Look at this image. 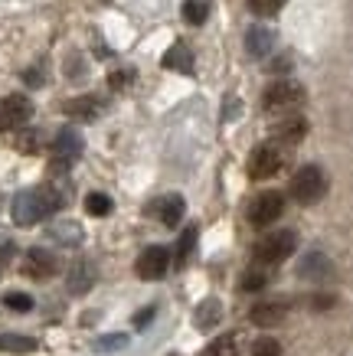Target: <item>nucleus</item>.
Listing matches in <instances>:
<instances>
[{"mask_svg":"<svg viewBox=\"0 0 353 356\" xmlns=\"http://www.w3.org/2000/svg\"><path fill=\"white\" fill-rule=\"evenodd\" d=\"M63 206H65L63 190L53 184H43V186H33V190H23V193L13 196L10 213L17 226H36V222L49 219L53 213H59Z\"/></svg>","mask_w":353,"mask_h":356,"instance_id":"obj_1","label":"nucleus"},{"mask_svg":"<svg viewBox=\"0 0 353 356\" xmlns=\"http://www.w3.org/2000/svg\"><path fill=\"white\" fill-rule=\"evenodd\" d=\"M295 248H298V236L291 229H279V232H268V236L258 238L256 248H252V259L258 265H279V261L295 255Z\"/></svg>","mask_w":353,"mask_h":356,"instance_id":"obj_2","label":"nucleus"},{"mask_svg":"<svg viewBox=\"0 0 353 356\" xmlns=\"http://www.w3.org/2000/svg\"><path fill=\"white\" fill-rule=\"evenodd\" d=\"M304 105V88L298 82H291V79H279V82H272L265 88V95H262V108L268 115H291V111H298Z\"/></svg>","mask_w":353,"mask_h":356,"instance_id":"obj_3","label":"nucleus"},{"mask_svg":"<svg viewBox=\"0 0 353 356\" xmlns=\"http://www.w3.org/2000/svg\"><path fill=\"white\" fill-rule=\"evenodd\" d=\"M288 193L295 196V203H301V206H314L317 200H324V193H327V177H324L321 167L308 163V167H301V170L295 173V177H291Z\"/></svg>","mask_w":353,"mask_h":356,"instance_id":"obj_4","label":"nucleus"},{"mask_svg":"<svg viewBox=\"0 0 353 356\" xmlns=\"http://www.w3.org/2000/svg\"><path fill=\"white\" fill-rule=\"evenodd\" d=\"M285 167V151L279 144H258L249 157V177L252 180H272Z\"/></svg>","mask_w":353,"mask_h":356,"instance_id":"obj_5","label":"nucleus"},{"mask_svg":"<svg viewBox=\"0 0 353 356\" xmlns=\"http://www.w3.org/2000/svg\"><path fill=\"white\" fill-rule=\"evenodd\" d=\"M281 213H285V196L275 193V190H265V193H258L249 206V222L256 229H265L272 222H279Z\"/></svg>","mask_w":353,"mask_h":356,"instance_id":"obj_6","label":"nucleus"},{"mask_svg":"<svg viewBox=\"0 0 353 356\" xmlns=\"http://www.w3.org/2000/svg\"><path fill=\"white\" fill-rule=\"evenodd\" d=\"M33 118V102L26 95L0 98V131H20Z\"/></svg>","mask_w":353,"mask_h":356,"instance_id":"obj_7","label":"nucleus"},{"mask_svg":"<svg viewBox=\"0 0 353 356\" xmlns=\"http://www.w3.org/2000/svg\"><path fill=\"white\" fill-rule=\"evenodd\" d=\"M167 268H171V252H167L164 245L144 248V252L138 255V261H134V271H138V278H144V281L164 278Z\"/></svg>","mask_w":353,"mask_h":356,"instance_id":"obj_8","label":"nucleus"},{"mask_svg":"<svg viewBox=\"0 0 353 356\" xmlns=\"http://www.w3.org/2000/svg\"><path fill=\"white\" fill-rule=\"evenodd\" d=\"M56 271H59V261L49 248H30L26 252V261H23V275L26 278H36V281H46L53 278Z\"/></svg>","mask_w":353,"mask_h":356,"instance_id":"obj_9","label":"nucleus"},{"mask_svg":"<svg viewBox=\"0 0 353 356\" xmlns=\"http://www.w3.org/2000/svg\"><path fill=\"white\" fill-rule=\"evenodd\" d=\"M53 154H56V167H65V163H72L79 154H82V134L75 128H63L56 134L53 140Z\"/></svg>","mask_w":353,"mask_h":356,"instance_id":"obj_10","label":"nucleus"},{"mask_svg":"<svg viewBox=\"0 0 353 356\" xmlns=\"http://www.w3.org/2000/svg\"><path fill=\"white\" fill-rule=\"evenodd\" d=\"M285 314H288V304L285 301H262L249 311V321L256 327H279L285 321Z\"/></svg>","mask_w":353,"mask_h":356,"instance_id":"obj_11","label":"nucleus"},{"mask_svg":"<svg viewBox=\"0 0 353 356\" xmlns=\"http://www.w3.org/2000/svg\"><path fill=\"white\" fill-rule=\"evenodd\" d=\"M150 213H157V219H161L164 226L173 229L183 219V213H187V203H183V196L171 193V196H161L157 203L150 206Z\"/></svg>","mask_w":353,"mask_h":356,"instance_id":"obj_12","label":"nucleus"},{"mask_svg":"<svg viewBox=\"0 0 353 356\" xmlns=\"http://www.w3.org/2000/svg\"><path fill=\"white\" fill-rule=\"evenodd\" d=\"M95 284V265L92 261H75L72 268H69V278H65V288H69V294H86L88 288Z\"/></svg>","mask_w":353,"mask_h":356,"instance_id":"obj_13","label":"nucleus"},{"mask_svg":"<svg viewBox=\"0 0 353 356\" xmlns=\"http://www.w3.org/2000/svg\"><path fill=\"white\" fill-rule=\"evenodd\" d=\"M63 111L75 121H95L102 115V102L95 95H79V98H69Z\"/></svg>","mask_w":353,"mask_h":356,"instance_id":"obj_14","label":"nucleus"},{"mask_svg":"<svg viewBox=\"0 0 353 356\" xmlns=\"http://www.w3.org/2000/svg\"><path fill=\"white\" fill-rule=\"evenodd\" d=\"M246 49H249V56L265 59V56L275 49V33L268 30V26H252L246 36Z\"/></svg>","mask_w":353,"mask_h":356,"instance_id":"obj_15","label":"nucleus"},{"mask_svg":"<svg viewBox=\"0 0 353 356\" xmlns=\"http://www.w3.org/2000/svg\"><path fill=\"white\" fill-rule=\"evenodd\" d=\"M331 271H334L331 261L324 259L321 252H308V255L298 261V275L301 278H308V281H324Z\"/></svg>","mask_w":353,"mask_h":356,"instance_id":"obj_16","label":"nucleus"},{"mask_svg":"<svg viewBox=\"0 0 353 356\" xmlns=\"http://www.w3.org/2000/svg\"><path fill=\"white\" fill-rule=\"evenodd\" d=\"M164 69L171 72H180V76H190L193 72V53L187 43H173L167 53H164Z\"/></svg>","mask_w":353,"mask_h":356,"instance_id":"obj_17","label":"nucleus"},{"mask_svg":"<svg viewBox=\"0 0 353 356\" xmlns=\"http://www.w3.org/2000/svg\"><path fill=\"white\" fill-rule=\"evenodd\" d=\"M304 134H308V121L301 118V115H295V111H291L288 118H281L279 128H275V138H279L281 144H298Z\"/></svg>","mask_w":353,"mask_h":356,"instance_id":"obj_18","label":"nucleus"},{"mask_svg":"<svg viewBox=\"0 0 353 356\" xmlns=\"http://www.w3.org/2000/svg\"><path fill=\"white\" fill-rule=\"evenodd\" d=\"M36 340L33 337H23V334H0V350L3 353H17V356H26V353H36Z\"/></svg>","mask_w":353,"mask_h":356,"instance_id":"obj_19","label":"nucleus"},{"mask_svg":"<svg viewBox=\"0 0 353 356\" xmlns=\"http://www.w3.org/2000/svg\"><path fill=\"white\" fill-rule=\"evenodd\" d=\"M193 321H196V327H200V330L216 327V324H219V301H216V298H206V301L196 307V317H193Z\"/></svg>","mask_w":353,"mask_h":356,"instance_id":"obj_20","label":"nucleus"},{"mask_svg":"<svg viewBox=\"0 0 353 356\" xmlns=\"http://www.w3.org/2000/svg\"><path fill=\"white\" fill-rule=\"evenodd\" d=\"M206 17H210V0H187L183 3V20L190 23V26L206 23Z\"/></svg>","mask_w":353,"mask_h":356,"instance_id":"obj_21","label":"nucleus"},{"mask_svg":"<svg viewBox=\"0 0 353 356\" xmlns=\"http://www.w3.org/2000/svg\"><path fill=\"white\" fill-rule=\"evenodd\" d=\"M196 236H200V229L196 226H187L180 232V242H177V265H183V261L193 255V248H196Z\"/></svg>","mask_w":353,"mask_h":356,"instance_id":"obj_22","label":"nucleus"},{"mask_svg":"<svg viewBox=\"0 0 353 356\" xmlns=\"http://www.w3.org/2000/svg\"><path fill=\"white\" fill-rule=\"evenodd\" d=\"M49 236L65 242V245H79V242H82V229L75 226V222H59V226L49 229Z\"/></svg>","mask_w":353,"mask_h":356,"instance_id":"obj_23","label":"nucleus"},{"mask_svg":"<svg viewBox=\"0 0 353 356\" xmlns=\"http://www.w3.org/2000/svg\"><path fill=\"white\" fill-rule=\"evenodd\" d=\"M86 213H88V216H108V213H111V196L88 193L86 196Z\"/></svg>","mask_w":353,"mask_h":356,"instance_id":"obj_24","label":"nucleus"},{"mask_svg":"<svg viewBox=\"0 0 353 356\" xmlns=\"http://www.w3.org/2000/svg\"><path fill=\"white\" fill-rule=\"evenodd\" d=\"M3 307H7V311H17V314H26V311H33V298L23 291H7L3 294Z\"/></svg>","mask_w":353,"mask_h":356,"instance_id":"obj_25","label":"nucleus"},{"mask_svg":"<svg viewBox=\"0 0 353 356\" xmlns=\"http://www.w3.org/2000/svg\"><path fill=\"white\" fill-rule=\"evenodd\" d=\"M268 284V275L262 268H252V271H246V275H242V281H239V291H262V288H265Z\"/></svg>","mask_w":353,"mask_h":356,"instance_id":"obj_26","label":"nucleus"},{"mask_svg":"<svg viewBox=\"0 0 353 356\" xmlns=\"http://www.w3.org/2000/svg\"><path fill=\"white\" fill-rule=\"evenodd\" d=\"M206 356H235V334H226L206 346Z\"/></svg>","mask_w":353,"mask_h":356,"instance_id":"obj_27","label":"nucleus"},{"mask_svg":"<svg viewBox=\"0 0 353 356\" xmlns=\"http://www.w3.org/2000/svg\"><path fill=\"white\" fill-rule=\"evenodd\" d=\"M252 356H281V343L275 337H258L252 343Z\"/></svg>","mask_w":353,"mask_h":356,"instance_id":"obj_28","label":"nucleus"},{"mask_svg":"<svg viewBox=\"0 0 353 356\" xmlns=\"http://www.w3.org/2000/svg\"><path fill=\"white\" fill-rule=\"evenodd\" d=\"M285 3H288V0H249L252 13H258V17H275Z\"/></svg>","mask_w":353,"mask_h":356,"instance_id":"obj_29","label":"nucleus"},{"mask_svg":"<svg viewBox=\"0 0 353 356\" xmlns=\"http://www.w3.org/2000/svg\"><path fill=\"white\" fill-rule=\"evenodd\" d=\"M17 151L36 154L40 151V134H36V131H20V134H17Z\"/></svg>","mask_w":353,"mask_h":356,"instance_id":"obj_30","label":"nucleus"},{"mask_svg":"<svg viewBox=\"0 0 353 356\" xmlns=\"http://www.w3.org/2000/svg\"><path fill=\"white\" fill-rule=\"evenodd\" d=\"M121 346H128V337H125V334L98 337V340H95V350H98V353H108V350H121Z\"/></svg>","mask_w":353,"mask_h":356,"instance_id":"obj_31","label":"nucleus"},{"mask_svg":"<svg viewBox=\"0 0 353 356\" xmlns=\"http://www.w3.org/2000/svg\"><path fill=\"white\" fill-rule=\"evenodd\" d=\"M131 76H134L131 69H125V72H111V79H108V82H111V88H125L131 82Z\"/></svg>","mask_w":353,"mask_h":356,"instance_id":"obj_32","label":"nucleus"},{"mask_svg":"<svg viewBox=\"0 0 353 356\" xmlns=\"http://www.w3.org/2000/svg\"><path fill=\"white\" fill-rule=\"evenodd\" d=\"M23 79H26V86H43V72H40V69H30V72H23Z\"/></svg>","mask_w":353,"mask_h":356,"instance_id":"obj_33","label":"nucleus"},{"mask_svg":"<svg viewBox=\"0 0 353 356\" xmlns=\"http://www.w3.org/2000/svg\"><path fill=\"white\" fill-rule=\"evenodd\" d=\"M150 317H154V307H144V311H138V314H134V327H144Z\"/></svg>","mask_w":353,"mask_h":356,"instance_id":"obj_34","label":"nucleus"},{"mask_svg":"<svg viewBox=\"0 0 353 356\" xmlns=\"http://www.w3.org/2000/svg\"><path fill=\"white\" fill-rule=\"evenodd\" d=\"M10 259H13V245H0V268H3Z\"/></svg>","mask_w":353,"mask_h":356,"instance_id":"obj_35","label":"nucleus"},{"mask_svg":"<svg viewBox=\"0 0 353 356\" xmlns=\"http://www.w3.org/2000/svg\"><path fill=\"white\" fill-rule=\"evenodd\" d=\"M314 307H317V311H324V307H334V298H314Z\"/></svg>","mask_w":353,"mask_h":356,"instance_id":"obj_36","label":"nucleus"}]
</instances>
